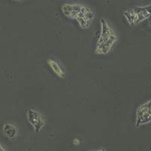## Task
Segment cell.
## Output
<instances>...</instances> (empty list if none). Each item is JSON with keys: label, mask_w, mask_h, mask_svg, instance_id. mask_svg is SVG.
Masks as SVG:
<instances>
[{"label": "cell", "mask_w": 151, "mask_h": 151, "mask_svg": "<svg viewBox=\"0 0 151 151\" xmlns=\"http://www.w3.org/2000/svg\"><path fill=\"white\" fill-rule=\"evenodd\" d=\"M151 122V99L141 104L136 110L135 125L137 127Z\"/></svg>", "instance_id": "3957f363"}, {"label": "cell", "mask_w": 151, "mask_h": 151, "mask_svg": "<svg viewBox=\"0 0 151 151\" xmlns=\"http://www.w3.org/2000/svg\"><path fill=\"white\" fill-rule=\"evenodd\" d=\"M14 2H23V1H26V0H12Z\"/></svg>", "instance_id": "9c48e42d"}, {"label": "cell", "mask_w": 151, "mask_h": 151, "mask_svg": "<svg viewBox=\"0 0 151 151\" xmlns=\"http://www.w3.org/2000/svg\"><path fill=\"white\" fill-rule=\"evenodd\" d=\"M73 144H75V145H79V144H80V141H79L78 138H75V139L73 140Z\"/></svg>", "instance_id": "52a82bcc"}, {"label": "cell", "mask_w": 151, "mask_h": 151, "mask_svg": "<svg viewBox=\"0 0 151 151\" xmlns=\"http://www.w3.org/2000/svg\"><path fill=\"white\" fill-rule=\"evenodd\" d=\"M27 119L36 132H40L45 127V120L42 113L34 109H29L27 111Z\"/></svg>", "instance_id": "277c9868"}, {"label": "cell", "mask_w": 151, "mask_h": 151, "mask_svg": "<svg viewBox=\"0 0 151 151\" xmlns=\"http://www.w3.org/2000/svg\"><path fill=\"white\" fill-rule=\"evenodd\" d=\"M47 64H48V67H50L51 70L55 74L58 78H61L64 79L66 76V73L64 72V69L62 68L60 64L57 60H54V59H48L47 60Z\"/></svg>", "instance_id": "5b68a950"}, {"label": "cell", "mask_w": 151, "mask_h": 151, "mask_svg": "<svg viewBox=\"0 0 151 151\" xmlns=\"http://www.w3.org/2000/svg\"><path fill=\"white\" fill-rule=\"evenodd\" d=\"M119 41V37L114 29L106 19L100 20V32L97 40L94 54L106 55L110 53Z\"/></svg>", "instance_id": "7a4b0ae2"}, {"label": "cell", "mask_w": 151, "mask_h": 151, "mask_svg": "<svg viewBox=\"0 0 151 151\" xmlns=\"http://www.w3.org/2000/svg\"><path fill=\"white\" fill-rule=\"evenodd\" d=\"M2 132L8 139H15L17 134V129L14 125L11 123H5L2 126Z\"/></svg>", "instance_id": "8992f818"}, {"label": "cell", "mask_w": 151, "mask_h": 151, "mask_svg": "<svg viewBox=\"0 0 151 151\" xmlns=\"http://www.w3.org/2000/svg\"><path fill=\"white\" fill-rule=\"evenodd\" d=\"M5 148H4L3 147H2V144H0V151H5Z\"/></svg>", "instance_id": "ba28073f"}, {"label": "cell", "mask_w": 151, "mask_h": 151, "mask_svg": "<svg viewBox=\"0 0 151 151\" xmlns=\"http://www.w3.org/2000/svg\"><path fill=\"white\" fill-rule=\"evenodd\" d=\"M60 10L64 17L76 21L82 29H89L95 17L94 11L83 4L64 3Z\"/></svg>", "instance_id": "6da1fadb"}]
</instances>
